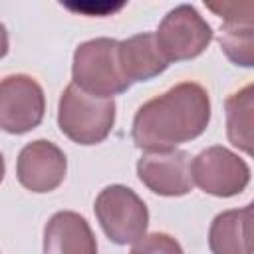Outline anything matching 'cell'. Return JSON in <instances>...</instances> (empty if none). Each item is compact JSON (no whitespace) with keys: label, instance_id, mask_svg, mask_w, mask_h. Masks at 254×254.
Instances as JSON below:
<instances>
[{"label":"cell","instance_id":"6da1fadb","mask_svg":"<svg viewBox=\"0 0 254 254\" xmlns=\"http://www.w3.org/2000/svg\"><path fill=\"white\" fill-rule=\"evenodd\" d=\"M208 123V91L196 81H181L137 109L131 139L143 151H171L200 137Z\"/></svg>","mask_w":254,"mask_h":254},{"label":"cell","instance_id":"7a4b0ae2","mask_svg":"<svg viewBox=\"0 0 254 254\" xmlns=\"http://www.w3.org/2000/svg\"><path fill=\"white\" fill-rule=\"evenodd\" d=\"M71 83L89 95L113 99L125 93L131 83L119 64V42L113 38H93L79 44L71 62Z\"/></svg>","mask_w":254,"mask_h":254},{"label":"cell","instance_id":"3957f363","mask_svg":"<svg viewBox=\"0 0 254 254\" xmlns=\"http://www.w3.org/2000/svg\"><path fill=\"white\" fill-rule=\"evenodd\" d=\"M115 101L85 93L69 83L58 101V127L77 145H97L105 141L115 125Z\"/></svg>","mask_w":254,"mask_h":254},{"label":"cell","instance_id":"277c9868","mask_svg":"<svg viewBox=\"0 0 254 254\" xmlns=\"http://www.w3.org/2000/svg\"><path fill=\"white\" fill-rule=\"evenodd\" d=\"M93 210L105 236L119 246L133 244L147 232L149 208L143 198L125 185L105 187L97 194Z\"/></svg>","mask_w":254,"mask_h":254},{"label":"cell","instance_id":"5b68a950","mask_svg":"<svg viewBox=\"0 0 254 254\" xmlns=\"http://www.w3.org/2000/svg\"><path fill=\"white\" fill-rule=\"evenodd\" d=\"M155 42L169 64L185 62L198 58L208 48L212 42V28L194 6L181 4L169 10L161 20Z\"/></svg>","mask_w":254,"mask_h":254},{"label":"cell","instance_id":"8992f818","mask_svg":"<svg viewBox=\"0 0 254 254\" xmlns=\"http://www.w3.org/2000/svg\"><path fill=\"white\" fill-rule=\"evenodd\" d=\"M192 183L206 194L230 198L240 194L250 183V167L234 151L212 145L190 161Z\"/></svg>","mask_w":254,"mask_h":254},{"label":"cell","instance_id":"52a82bcc","mask_svg":"<svg viewBox=\"0 0 254 254\" xmlns=\"http://www.w3.org/2000/svg\"><path fill=\"white\" fill-rule=\"evenodd\" d=\"M46 113L42 85L28 73H12L0 79V129L24 135L36 129Z\"/></svg>","mask_w":254,"mask_h":254},{"label":"cell","instance_id":"ba28073f","mask_svg":"<svg viewBox=\"0 0 254 254\" xmlns=\"http://www.w3.org/2000/svg\"><path fill=\"white\" fill-rule=\"evenodd\" d=\"M190 155L183 149L147 151L137 161L139 181L159 196H183L192 190Z\"/></svg>","mask_w":254,"mask_h":254},{"label":"cell","instance_id":"9c48e42d","mask_svg":"<svg viewBox=\"0 0 254 254\" xmlns=\"http://www.w3.org/2000/svg\"><path fill=\"white\" fill-rule=\"evenodd\" d=\"M67 173L65 153L48 139H36L22 147L16 161L18 183L32 192L56 190Z\"/></svg>","mask_w":254,"mask_h":254},{"label":"cell","instance_id":"30bf717a","mask_svg":"<svg viewBox=\"0 0 254 254\" xmlns=\"http://www.w3.org/2000/svg\"><path fill=\"white\" fill-rule=\"evenodd\" d=\"M208 10L216 12L224 24L220 28L218 44L226 58L240 65H254V26H252V2L208 4Z\"/></svg>","mask_w":254,"mask_h":254},{"label":"cell","instance_id":"8fae6325","mask_svg":"<svg viewBox=\"0 0 254 254\" xmlns=\"http://www.w3.org/2000/svg\"><path fill=\"white\" fill-rule=\"evenodd\" d=\"M44 254H97L95 234L79 212L60 210L44 226Z\"/></svg>","mask_w":254,"mask_h":254},{"label":"cell","instance_id":"7c38bea8","mask_svg":"<svg viewBox=\"0 0 254 254\" xmlns=\"http://www.w3.org/2000/svg\"><path fill=\"white\" fill-rule=\"evenodd\" d=\"M212 254H252V204L218 212L208 228Z\"/></svg>","mask_w":254,"mask_h":254},{"label":"cell","instance_id":"4fadbf2b","mask_svg":"<svg viewBox=\"0 0 254 254\" xmlns=\"http://www.w3.org/2000/svg\"><path fill=\"white\" fill-rule=\"evenodd\" d=\"M119 64L129 83L149 81L169 67L153 32H143L119 42Z\"/></svg>","mask_w":254,"mask_h":254},{"label":"cell","instance_id":"5bb4252c","mask_svg":"<svg viewBox=\"0 0 254 254\" xmlns=\"http://www.w3.org/2000/svg\"><path fill=\"white\" fill-rule=\"evenodd\" d=\"M228 141L244 153H252V113H254V85L246 83L242 89L228 95L224 103Z\"/></svg>","mask_w":254,"mask_h":254},{"label":"cell","instance_id":"9a60e30c","mask_svg":"<svg viewBox=\"0 0 254 254\" xmlns=\"http://www.w3.org/2000/svg\"><path fill=\"white\" fill-rule=\"evenodd\" d=\"M129 254H185L177 238L167 232H151L133 242Z\"/></svg>","mask_w":254,"mask_h":254},{"label":"cell","instance_id":"2e32d148","mask_svg":"<svg viewBox=\"0 0 254 254\" xmlns=\"http://www.w3.org/2000/svg\"><path fill=\"white\" fill-rule=\"evenodd\" d=\"M10 50V42H8V32H6V26L0 22V60L8 54Z\"/></svg>","mask_w":254,"mask_h":254},{"label":"cell","instance_id":"e0dca14e","mask_svg":"<svg viewBox=\"0 0 254 254\" xmlns=\"http://www.w3.org/2000/svg\"><path fill=\"white\" fill-rule=\"evenodd\" d=\"M4 175H6V163H4V157H2V153H0V183H2Z\"/></svg>","mask_w":254,"mask_h":254}]
</instances>
